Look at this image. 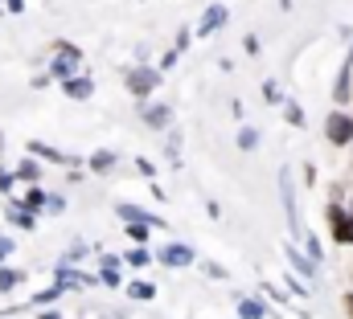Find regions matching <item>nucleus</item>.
Segmentation results:
<instances>
[{"mask_svg": "<svg viewBox=\"0 0 353 319\" xmlns=\"http://www.w3.org/2000/svg\"><path fill=\"white\" fill-rule=\"evenodd\" d=\"M345 213H350V217H353V201H350V209H345Z\"/></svg>", "mask_w": 353, "mask_h": 319, "instance_id": "f3484780", "label": "nucleus"}, {"mask_svg": "<svg viewBox=\"0 0 353 319\" xmlns=\"http://www.w3.org/2000/svg\"><path fill=\"white\" fill-rule=\"evenodd\" d=\"M74 66H79V50H74V45H62V54L54 58V74H58V78H70Z\"/></svg>", "mask_w": 353, "mask_h": 319, "instance_id": "20e7f679", "label": "nucleus"}, {"mask_svg": "<svg viewBox=\"0 0 353 319\" xmlns=\"http://www.w3.org/2000/svg\"><path fill=\"white\" fill-rule=\"evenodd\" d=\"M152 86H161V74H157V70H148V66H140V70H132V74H128V90H132V94H140V98H144Z\"/></svg>", "mask_w": 353, "mask_h": 319, "instance_id": "7ed1b4c3", "label": "nucleus"}, {"mask_svg": "<svg viewBox=\"0 0 353 319\" xmlns=\"http://www.w3.org/2000/svg\"><path fill=\"white\" fill-rule=\"evenodd\" d=\"M341 303H345V316L353 319V291H350V295H345V299H341Z\"/></svg>", "mask_w": 353, "mask_h": 319, "instance_id": "4468645a", "label": "nucleus"}, {"mask_svg": "<svg viewBox=\"0 0 353 319\" xmlns=\"http://www.w3.org/2000/svg\"><path fill=\"white\" fill-rule=\"evenodd\" d=\"M222 21H226V8H222V4H214V8H210V12L201 16V25H197V33L205 37V33H214V29H218Z\"/></svg>", "mask_w": 353, "mask_h": 319, "instance_id": "423d86ee", "label": "nucleus"}, {"mask_svg": "<svg viewBox=\"0 0 353 319\" xmlns=\"http://www.w3.org/2000/svg\"><path fill=\"white\" fill-rule=\"evenodd\" d=\"M350 278H353V270H350Z\"/></svg>", "mask_w": 353, "mask_h": 319, "instance_id": "a211bd4d", "label": "nucleus"}, {"mask_svg": "<svg viewBox=\"0 0 353 319\" xmlns=\"http://www.w3.org/2000/svg\"><path fill=\"white\" fill-rule=\"evenodd\" d=\"M111 160H115L111 152H99V156L90 160V164H94V168H111Z\"/></svg>", "mask_w": 353, "mask_h": 319, "instance_id": "f8f14e48", "label": "nucleus"}, {"mask_svg": "<svg viewBox=\"0 0 353 319\" xmlns=\"http://www.w3.org/2000/svg\"><path fill=\"white\" fill-rule=\"evenodd\" d=\"M4 254H8V241H0V258H4Z\"/></svg>", "mask_w": 353, "mask_h": 319, "instance_id": "2eb2a0df", "label": "nucleus"}, {"mask_svg": "<svg viewBox=\"0 0 353 319\" xmlns=\"http://www.w3.org/2000/svg\"><path fill=\"white\" fill-rule=\"evenodd\" d=\"M350 172H353V164H350Z\"/></svg>", "mask_w": 353, "mask_h": 319, "instance_id": "6ab92c4d", "label": "nucleus"}, {"mask_svg": "<svg viewBox=\"0 0 353 319\" xmlns=\"http://www.w3.org/2000/svg\"><path fill=\"white\" fill-rule=\"evenodd\" d=\"M239 144H243V148H247V152H251V148H255V144H259V135H255V131H251V127H247V131H243V135H239Z\"/></svg>", "mask_w": 353, "mask_h": 319, "instance_id": "9b49d317", "label": "nucleus"}, {"mask_svg": "<svg viewBox=\"0 0 353 319\" xmlns=\"http://www.w3.org/2000/svg\"><path fill=\"white\" fill-rule=\"evenodd\" d=\"M21 278H25L21 270H0V291H12V287H17Z\"/></svg>", "mask_w": 353, "mask_h": 319, "instance_id": "6e6552de", "label": "nucleus"}, {"mask_svg": "<svg viewBox=\"0 0 353 319\" xmlns=\"http://www.w3.org/2000/svg\"><path fill=\"white\" fill-rule=\"evenodd\" d=\"M329 230H333V241L337 245H353V217L341 209V188H333V201H329Z\"/></svg>", "mask_w": 353, "mask_h": 319, "instance_id": "f257e3e1", "label": "nucleus"}, {"mask_svg": "<svg viewBox=\"0 0 353 319\" xmlns=\"http://www.w3.org/2000/svg\"><path fill=\"white\" fill-rule=\"evenodd\" d=\"M161 262H165V266H189V262H193V250H185V245H165V250H161Z\"/></svg>", "mask_w": 353, "mask_h": 319, "instance_id": "39448f33", "label": "nucleus"}, {"mask_svg": "<svg viewBox=\"0 0 353 319\" xmlns=\"http://www.w3.org/2000/svg\"><path fill=\"white\" fill-rule=\"evenodd\" d=\"M239 311H243V319H263V307L259 303H243Z\"/></svg>", "mask_w": 353, "mask_h": 319, "instance_id": "9d476101", "label": "nucleus"}, {"mask_svg": "<svg viewBox=\"0 0 353 319\" xmlns=\"http://www.w3.org/2000/svg\"><path fill=\"white\" fill-rule=\"evenodd\" d=\"M41 319H58V316H54V311H46V316H41Z\"/></svg>", "mask_w": 353, "mask_h": 319, "instance_id": "dca6fc26", "label": "nucleus"}, {"mask_svg": "<svg viewBox=\"0 0 353 319\" xmlns=\"http://www.w3.org/2000/svg\"><path fill=\"white\" fill-rule=\"evenodd\" d=\"M132 295H136V299H148V295H152V287H148V283H136V287H132Z\"/></svg>", "mask_w": 353, "mask_h": 319, "instance_id": "ddd939ff", "label": "nucleus"}, {"mask_svg": "<svg viewBox=\"0 0 353 319\" xmlns=\"http://www.w3.org/2000/svg\"><path fill=\"white\" fill-rule=\"evenodd\" d=\"M325 140H329L333 148H345V144H353V115H345V111H333V115L325 119Z\"/></svg>", "mask_w": 353, "mask_h": 319, "instance_id": "f03ea898", "label": "nucleus"}, {"mask_svg": "<svg viewBox=\"0 0 353 319\" xmlns=\"http://www.w3.org/2000/svg\"><path fill=\"white\" fill-rule=\"evenodd\" d=\"M144 119H148L152 127H165V123H169V107H148V111H144Z\"/></svg>", "mask_w": 353, "mask_h": 319, "instance_id": "0eeeda50", "label": "nucleus"}, {"mask_svg": "<svg viewBox=\"0 0 353 319\" xmlns=\"http://www.w3.org/2000/svg\"><path fill=\"white\" fill-rule=\"evenodd\" d=\"M66 94H70V98H87V94H90V82L87 78L70 82V86H66Z\"/></svg>", "mask_w": 353, "mask_h": 319, "instance_id": "1a4fd4ad", "label": "nucleus"}]
</instances>
